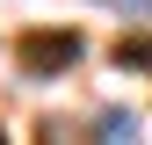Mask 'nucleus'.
<instances>
[{
  "instance_id": "obj_4",
  "label": "nucleus",
  "mask_w": 152,
  "mask_h": 145,
  "mask_svg": "<svg viewBox=\"0 0 152 145\" xmlns=\"http://www.w3.org/2000/svg\"><path fill=\"white\" fill-rule=\"evenodd\" d=\"M116 7H130V15H152V0H116Z\"/></svg>"
},
{
  "instance_id": "obj_3",
  "label": "nucleus",
  "mask_w": 152,
  "mask_h": 145,
  "mask_svg": "<svg viewBox=\"0 0 152 145\" xmlns=\"http://www.w3.org/2000/svg\"><path fill=\"white\" fill-rule=\"evenodd\" d=\"M116 58H123V65H152V36H130V44L116 51Z\"/></svg>"
},
{
  "instance_id": "obj_1",
  "label": "nucleus",
  "mask_w": 152,
  "mask_h": 145,
  "mask_svg": "<svg viewBox=\"0 0 152 145\" xmlns=\"http://www.w3.org/2000/svg\"><path fill=\"white\" fill-rule=\"evenodd\" d=\"M80 29H36V36H22V72L29 80H44V72H65V65H80Z\"/></svg>"
},
{
  "instance_id": "obj_2",
  "label": "nucleus",
  "mask_w": 152,
  "mask_h": 145,
  "mask_svg": "<svg viewBox=\"0 0 152 145\" xmlns=\"http://www.w3.org/2000/svg\"><path fill=\"white\" fill-rule=\"evenodd\" d=\"M130 123H138L130 109H102V138H130Z\"/></svg>"
}]
</instances>
